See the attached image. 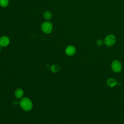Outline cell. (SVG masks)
I'll return each instance as SVG.
<instances>
[{
    "label": "cell",
    "mask_w": 124,
    "mask_h": 124,
    "mask_svg": "<svg viewBox=\"0 0 124 124\" xmlns=\"http://www.w3.org/2000/svg\"><path fill=\"white\" fill-rule=\"evenodd\" d=\"M0 51H1V47H0Z\"/></svg>",
    "instance_id": "4fadbf2b"
},
{
    "label": "cell",
    "mask_w": 124,
    "mask_h": 124,
    "mask_svg": "<svg viewBox=\"0 0 124 124\" xmlns=\"http://www.w3.org/2000/svg\"><path fill=\"white\" fill-rule=\"evenodd\" d=\"M76 52V49L75 47L73 46L70 45L66 47L65 49V53L66 54L70 56H73Z\"/></svg>",
    "instance_id": "5b68a950"
},
{
    "label": "cell",
    "mask_w": 124,
    "mask_h": 124,
    "mask_svg": "<svg viewBox=\"0 0 124 124\" xmlns=\"http://www.w3.org/2000/svg\"><path fill=\"white\" fill-rule=\"evenodd\" d=\"M104 43V42L101 39H98L96 41V44L99 46H101L103 45V44Z\"/></svg>",
    "instance_id": "7c38bea8"
},
{
    "label": "cell",
    "mask_w": 124,
    "mask_h": 124,
    "mask_svg": "<svg viewBox=\"0 0 124 124\" xmlns=\"http://www.w3.org/2000/svg\"><path fill=\"white\" fill-rule=\"evenodd\" d=\"M117 84L116 79L113 78H110L107 80V84L109 87H114Z\"/></svg>",
    "instance_id": "52a82bcc"
},
{
    "label": "cell",
    "mask_w": 124,
    "mask_h": 124,
    "mask_svg": "<svg viewBox=\"0 0 124 124\" xmlns=\"http://www.w3.org/2000/svg\"><path fill=\"white\" fill-rule=\"evenodd\" d=\"M23 91L20 88H18L16 89V90L15 92V96L18 99L21 98L23 95Z\"/></svg>",
    "instance_id": "ba28073f"
},
{
    "label": "cell",
    "mask_w": 124,
    "mask_h": 124,
    "mask_svg": "<svg viewBox=\"0 0 124 124\" xmlns=\"http://www.w3.org/2000/svg\"><path fill=\"white\" fill-rule=\"evenodd\" d=\"M111 68L114 73H119L122 69V64L121 62L118 60H115L113 61L111 63Z\"/></svg>",
    "instance_id": "7a4b0ae2"
},
{
    "label": "cell",
    "mask_w": 124,
    "mask_h": 124,
    "mask_svg": "<svg viewBox=\"0 0 124 124\" xmlns=\"http://www.w3.org/2000/svg\"><path fill=\"white\" fill-rule=\"evenodd\" d=\"M9 4V0H0V6L2 7H6Z\"/></svg>",
    "instance_id": "8fae6325"
},
{
    "label": "cell",
    "mask_w": 124,
    "mask_h": 124,
    "mask_svg": "<svg viewBox=\"0 0 124 124\" xmlns=\"http://www.w3.org/2000/svg\"><path fill=\"white\" fill-rule=\"evenodd\" d=\"M50 69H51V71L53 72V73H57L60 70V68L59 66L58 65H53L51 66Z\"/></svg>",
    "instance_id": "30bf717a"
},
{
    "label": "cell",
    "mask_w": 124,
    "mask_h": 124,
    "mask_svg": "<svg viewBox=\"0 0 124 124\" xmlns=\"http://www.w3.org/2000/svg\"><path fill=\"white\" fill-rule=\"evenodd\" d=\"M20 107L25 111H29L32 108V103L31 100L27 98L24 97L22 98L19 102Z\"/></svg>",
    "instance_id": "6da1fadb"
},
{
    "label": "cell",
    "mask_w": 124,
    "mask_h": 124,
    "mask_svg": "<svg viewBox=\"0 0 124 124\" xmlns=\"http://www.w3.org/2000/svg\"><path fill=\"white\" fill-rule=\"evenodd\" d=\"M41 30L45 33H50L53 29V26L51 22L45 21L41 25Z\"/></svg>",
    "instance_id": "3957f363"
},
{
    "label": "cell",
    "mask_w": 124,
    "mask_h": 124,
    "mask_svg": "<svg viewBox=\"0 0 124 124\" xmlns=\"http://www.w3.org/2000/svg\"><path fill=\"white\" fill-rule=\"evenodd\" d=\"M104 42L107 46H113L116 42V37L113 34H109L105 37Z\"/></svg>",
    "instance_id": "277c9868"
},
{
    "label": "cell",
    "mask_w": 124,
    "mask_h": 124,
    "mask_svg": "<svg viewBox=\"0 0 124 124\" xmlns=\"http://www.w3.org/2000/svg\"><path fill=\"white\" fill-rule=\"evenodd\" d=\"M44 17L46 20H50L52 17V14L49 11H46L44 13Z\"/></svg>",
    "instance_id": "9c48e42d"
},
{
    "label": "cell",
    "mask_w": 124,
    "mask_h": 124,
    "mask_svg": "<svg viewBox=\"0 0 124 124\" xmlns=\"http://www.w3.org/2000/svg\"><path fill=\"white\" fill-rule=\"evenodd\" d=\"M10 43L9 38L6 36H2L0 37V46L2 47L6 46Z\"/></svg>",
    "instance_id": "8992f818"
}]
</instances>
